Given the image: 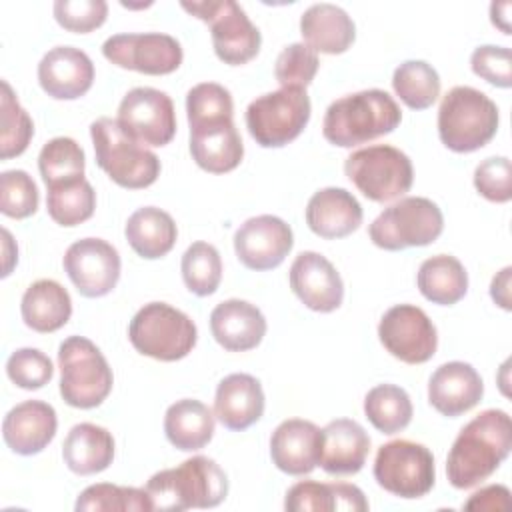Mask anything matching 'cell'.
Listing matches in <instances>:
<instances>
[{"mask_svg": "<svg viewBox=\"0 0 512 512\" xmlns=\"http://www.w3.org/2000/svg\"><path fill=\"white\" fill-rule=\"evenodd\" d=\"M474 188L490 202H508L512 198V166L506 156L482 160L474 170Z\"/></svg>", "mask_w": 512, "mask_h": 512, "instance_id": "cell-47", "label": "cell"}, {"mask_svg": "<svg viewBox=\"0 0 512 512\" xmlns=\"http://www.w3.org/2000/svg\"><path fill=\"white\" fill-rule=\"evenodd\" d=\"M182 280L196 296H210L222 280V260L218 250L208 242H194L186 248L180 262Z\"/></svg>", "mask_w": 512, "mask_h": 512, "instance_id": "cell-40", "label": "cell"}, {"mask_svg": "<svg viewBox=\"0 0 512 512\" xmlns=\"http://www.w3.org/2000/svg\"><path fill=\"white\" fill-rule=\"evenodd\" d=\"M512 450L508 412L490 408L472 418L452 442L446 458L448 482L458 490L474 488L490 478Z\"/></svg>", "mask_w": 512, "mask_h": 512, "instance_id": "cell-1", "label": "cell"}, {"mask_svg": "<svg viewBox=\"0 0 512 512\" xmlns=\"http://www.w3.org/2000/svg\"><path fill=\"white\" fill-rule=\"evenodd\" d=\"M370 452V436L350 418H338L322 428L320 466L332 476H348L362 470Z\"/></svg>", "mask_w": 512, "mask_h": 512, "instance_id": "cell-27", "label": "cell"}, {"mask_svg": "<svg viewBox=\"0 0 512 512\" xmlns=\"http://www.w3.org/2000/svg\"><path fill=\"white\" fill-rule=\"evenodd\" d=\"M62 458L64 464L78 476L98 474L114 460V438L98 424L80 422L66 434Z\"/></svg>", "mask_w": 512, "mask_h": 512, "instance_id": "cell-31", "label": "cell"}, {"mask_svg": "<svg viewBox=\"0 0 512 512\" xmlns=\"http://www.w3.org/2000/svg\"><path fill=\"white\" fill-rule=\"evenodd\" d=\"M292 246V228L272 214L248 218L234 234V252L238 260L256 272L280 266Z\"/></svg>", "mask_w": 512, "mask_h": 512, "instance_id": "cell-17", "label": "cell"}, {"mask_svg": "<svg viewBox=\"0 0 512 512\" xmlns=\"http://www.w3.org/2000/svg\"><path fill=\"white\" fill-rule=\"evenodd\" d=\"M144 488L152 510L214 508L228 496V476L212 458L192 456L176 468L156 472Z\"/></svg>", "mask_w": 512, "mask_h": 512, "instance_id": "cell-3", "label": "cell"}, {"mask_svg": "<svg viewBox=\"0 0 512 512\" xmlns=\"http://www.w3.org/2000/svg\"><path fill=\"white\" fill-rule=\"evenodd\" d=\"M264 414V392L258 378L238 372L220 380L214 396V416L228 430H246Z\"/></svg>", "mask_w": 512, "mask_h": 512, "instance_id": "cell-26", "label": "cell"}, {"mask_svg": "<svg viewBox=\"0 0 512 512\" xmlns=\"http://www.w3.org/2000/svg\"><path fill=\"white\" fill-rule=\"evenodd\" d=\"M188 126L208 120H222L234 116V102L230 92L216 82H200L186 94Z\"/></svg>", "mask_w": 512, "mask_h": 512, "instance_id": "cell-43", "label": "cell"}, {"mask_svg": "<svg viewBox=\"0 0 512 512\" xmlns=\"http://www.w3.org/2000/svg\"><path fill=\"white\" fill-rule=\"evenodd\" d=\"M290 288L314 312H332L342 304L344 284L334 264L318 252H300L290 266Z\"/></svg>", "mask_w": 512, "mask_h": 512, "instance_id": "cell-18", "label": "cell"}, {"mask_svg": "<svg viewBox=\"0 0 512 512\" xmlns=\"http://www.w3.org/2000/svg\"><path fill=\"white\" fill-rule=\"evenodd\" d=\"M300 34L314 52L342 54L352 46L356 26L344 8L320 2L308 6L300 16Z\"/></svg>", "mask_w": 512, "mask_h": 512, "instance_id": "cell-28", "label": "cell"}, {"mask_svg": "<svg viewBox=\"0 0 512 512\" xmlns=\"http://www.w3.org/2000/svg\"><path fill=\"white\" fill-rule=\"evenodd\" d=\"M116 120L142 146H166L176 134L172 98L150 86L128 90L118 106Z\"/></svg>", "mask_w": 512, "mask_h": 512, "instance_id": "cell-13", "label": "cell"}, {"mask_svg": "<svg viewBox=\"0 0 512 512\" xmlns=\"http://www.w3.org/2000/svg\"><path fill=\"white\" fill-rule=\"evenodd\" d=\"M416 284L432 304L452 306L468 292V272L456 256L436 254L420 264Z\"/></svg>", "mask_w": 512, "mask_h": 512, "instance_id": "cell-34", "label": "cell"}, {"mask_svg": "<svg viewBox=\"0 0 512 512\" xmlns=\"http://www.w3.org/2000/svg\"><path fill=\"white\" fill-rule=\"evenodd\" d=\"M318 54L304 42L288 44L276 58L274 76L282 88H304L318 72Z\"/></svg>", "mask_w": 512, "mask_h": 512, "instance_id": "cell-44", "label": "cell"}, {"mask_svg": "<svg viewBox=\"0 0 512 512\" xmlns=\"http://www.w3.org/2000/svg\"><path fill=\"white\" fill-rule=\"evenodd\" d=\"M382 346L406 364L428 362L438 348V332L428 314L414 304L388 308L378 324Z\"/></svg>", "mask_w": 512, "mask_h": 512, "instance_id": "cell-15", "label": "cell"}, {"mask_svg": "<svg viewBox=\"0 0 512 512\" xmlns=\"http://www.w3.org/2000/svg\"><path fill=\"white\" fill-rule=\"evenodd\" d=\"M38 188L24 170H4L0 174V212L8 218H28L38 210Z\"/></svg>", "mask_w": 512, "mask_h": 512, "instance_id": "cell-42", "label": "cell"}, {"mask_svg": "<svg viewBox=\"0 0 512 512\" xmlns=\"http://www.w3.org/2000/svg\"><path fill=\"white\" fill-rule=\"evenodd\" d=\"M108 62L150 76H162L178 70L182 64L180 42L164 32L114 34L102 44Z\"/></svg>", "mask_w": 512, "mask_h": 512, "instance_id": "cell-14", "label": "cell"}, {"mask_svg": "<svg viewBox=\"0 0 512 512\" xmlns=\"http://www.w3.org/2000/svg\"><path fill=\"white\" fill-rule=\"evenodd\" d=\"M8 378L24 390H38L54 376L52 360L38 348H18L6 362Z\"/></svg>", "mask_w": 512, "mask_h": 512, "instance_id": "cell-45", "label": "cell"}, {"mask_svg": "<svg viewBox=\"0 0 512 512\" xmlns=\"http://www.w3.org/2000/svg\"><path fill=\"white\" fill-rule=\"evenodd\" d=\"M128 338L136 352L162 362H176L192 352L198 330L188 314L166 304H144L130 320Z\"/></svg>", "mask_w": 512, "mask_h": 512, "instance_id": "cell-7", "label": "cell"}, {"mask_svg": "<svg viewBox=\"0 0 512 512\" xmlns=\"http://www.w3.org/2000/svg\"><path fill=\"white\" fill-rule=\"evenodd\" d=\"M322 430L302 418L280 422L270 436V458L274 466L290 476L310 474L320 466Z\"/></svg>", "mask_w": 512, "mask_h": 512, "instance_id": "cell-19", "label": "cell"}, {"mask_svg": "<svg viewBox=\"0 0 512 512\" xmlns=\"http://www.w3.org/2000/svg\"><path fill=\"white\" fill-rule=\"evenodd\" d=\"M512 4L510 2H492L490 4V18L496 28H500L504 34H510V22H508V12Z\"/></svg>", "mask_w": 512, "mask_h": 512, "instance_id": "cell-51", "label": "cell"}, {"mask_svg": "<svg viewBox=\"0 0 512 512\" xmlns=\"http://www.w3.org/2000/svg\"><path fill=\"white\" fill-rule=\"evenodd\" d=\"M510 490L502 484H490L474 492L466 502L464 510H510Z\"/></svg>", "mask_w": 512, "mask_h": 512, "instance_id": "cell-49", "label": "cell"}, {"mask_svg": "<svg viewBox=\"0 0 512 512\" xmlns=\"http://www.w3.org/2000/svg\"><path fill=\"white\" fill-rule=\"evenodd\" d=\"M510 274H512V268L506 266L502 268L494 278H492V284H490V296L492 300L504 308V310H510L512 304H510Z\"/></svg>", "mask_w": 512, "mask_h": 512, "instance_id": "cell-50", "label": "cell"}, {"mask_svg": "<svg viewBox=\"0 0 512 512\" xmlns=\"http://www.w3.org/2000/svg\"><path fill=\"white\" fill-rule=\"evenodd\" d=\"M344 172L372 202L396 200L404 196L414 182L410 158L390 144H374L352 152L344 162Z\"/></svg>", "mask_w": 512, "mask_h": 512, "instance_id": "cell-9", "label": "cell"}, {"mask_svg": "<svg viewBox=\"0 0 512 512\" xmlns=\"http://www.w3.org/2000/svg\"><path fill=\"white\" fill-rule=\"evenodd\" d=\"M444 230V216L436 202L406 196L384 208L368 226L370 240L390 252L432 244Z\"/></svg>", "mask_w": 512, "mask_h": 512, "instance_id": "cell-8", "label": "cell"}, {"mask_svg": "<svg viewBox=\"0 0 512 512\" xmlns=\"http://www.w3.org/2000/svg\"><path fill=\"white\" fill-rule=\"evenodd\" d=\"M470 66L476 76L498 88L512 86V54L506 46L484 44L470 56Z\"/></svg>", "mask_w": 512, "mask_h": 512, "instance_id": "cell-48", "label": "cell"}, {"mask_svg": "<svg viewBox=\"0 0 512 512\" xmlns=\"http://www.w3.org/2000/svg\"><path fill=\"white\" fill-rule=\"evenodd\" d=\"M84 150L68 136L48 140L38 154V170L46 188L84 178Z\"/></svg>", "mask_w": 512, "mask_h": 512, "instance_id": "cell-38", "label": "cell"}, {"mask_svg": "<svg viewBox=\"0 0 512 512\" xmlns=\"http://www.w3.org/2000/svg\"><path fill=\"white\" fill-rule=\"evenodd\" d=\"M284 508L288 512H332V510H352L366 512L368 500L364 492L346 482H316L302 480L288 488L284 498Z\"/></svg>", "mask_w": 512, "mask_h": 512, "instance_id": "cell-29", "label": "cell"}, {"mask_svg": "<svg viewBox=\"0 0 512 512\" xmlns=\"http://www.w3.org/2000/svg\"><path fill=\"white\" fill-rule=\"evenodd\" d=\"M164 434L174 448L196 452L214 436V414L200 400H176L164 414Z\"/></svg>", "mask_w": 512, "mask_h": 512, "instance_id": "cell-32", "label": "cell"}, {"mask_svg": "<svg viewBox=\"0 0 512 512\" xmlns=\"http://www.w3.org/2000/svg\"><path fill=\"white\" fill-rule=\"evenodd\" d=\"M310 110L304 88H280L248 104L246 128L262 148H282L306 128Z\"/></svg>", "mask_w": 512, "mask_h": 512, "instance_id": "cell-10", "label": "cell"}, {"mask_svg": "<svg viewBox=\"0 0 512 512\" xmlns=\"http://www.w3.org/2000/svg\"><path fill=\"white\" fill-rule=\"evenodd\" d=\"M402 120L396 100L380 88H368L334 100L324 114L322 134L340 148H352L390 134Z\"/></svg>", "mask_w": 512, "mask_h": 512, "instance_id": "cell-2", "label": "cell"}, {"mask_svg": "<svg viewBox=\"0 0 512 512\" xmlns=\"http://www.w3.org/2000/svg\"><path fill=\"white\" fill-rule=\"evenodd\" d=\"M52 10L64 30L78 34L100 28L108 16V4L104 0H56Z\"/></svg>", "mask_w": 512, "mask_h": 512, "instance_id": "cell-46", "label": "cell"}, {"mask_svg": "<svg viewBox=\"0 0 512 512\" xmlns=\"http://www.w3.org/2000/svg\"><path fill=\"white\" fill-rule=\"evenodd\" d=\"M364 414L382 434L404 430L414 414L408 392L396 384H378L364 398Z\"/></svg>", "mask_w": 512, "mask_h": 512, "instance_id": "cell-35", "label": "cell"}, {"mask_svg": "<svg viewBox=\"0 0 512 512\" xmlns=\"http://www.w3.org/2000/svg\"><path fill=\"white\" fill-rule=\"evenodd\" d=\"M180 6L210 26L214 52L224 64L240 66L258 54L260 30L234 0L182 2Z\"/></svg>", "mask_w": 512, "mask_h": 512, "instance_id": "cell-11", "label": "cell"}, {"mask_svg": "<svg viewBox=\"0 0 512 512\" xmlns=\"http://www.w3.org/2000/svg\"><path fill=\"white\" fill-rule=\"evenodd\" d=\"M362 206L356 196L344 188L328 186L314 192L306 204L308 228L326 240L344 238L362 224Z\"/></svg>", "mask_w": 512, "mask_h": 512, "instance_id": "cell-25", "label": "cell"}, {"mask_svg": "<svg viewBox=\"0 0 512 512\" xmlns=\"http://www.w3.org/2000/svg\"><path fill=\"white\" fill-rule=\"evenodd\" d=\"M374 478L380 488L398 498H422L436 480L432 452L412 440H392L378 448Z\"/></svg>", "mask_w": 512, "mask_h": 512, "instance_id": "cell-12", "label": "cell"}, {"mask_svg": "<svg viewBox=\"0 0 512 512\" xmlns=\"http://www.w3.org/2000/svg\"><path fill=\"white\" fill-rule=\"evenodd\" d=\"M90 138L96 164L118 186L128 190L148 188L160 176L158 156L128 136L116 118L102 116L94 120L90 124Z\"/></svg>", "mask_w": 512, "mask_h": 512, "instance_id": "cell-5", "label": "cell"}, {"mask_svg": "<svg viewBox=\"0 0 512 512\" xmlns=\"http://www.w3.org/2000/svg\"><path fill=\"white\" fill-rule=\"evenodd\" d=\"M392 88L408 108L426 110L440 96V76L424 60H406L394 70Z\"/></svg>", "mask_w": 512, "mask_h": 512, "instance_id": "cell-36", "label": "cell"}, {"mask_svg": "<svg viewBox=\"0 0 512 512\" xmlns=\"http://www.w3.org/2000/svg\"><path fill=\"white\" fill-rule=\"evenodd\" d=\"M498 106L472 86H454L438 108V136L452 152H474L498 130Z\"/></svg>", "mask_w": 512, "mask_h": 512, "instance_id": "cell-4", "label": "cell"}, {"mask_svg": "<svg viewBox=\"0 0 512 512\" xmlns=\"http://www.w3.org/2000/svg\"><path fill=\"white\" fill-rule=\"evenodd\" d=\"M56 428V410L42 400L20 402L2 420L4 442L20 456L42 452L56 436Z\"/></svg>", "mask_w": 512, "mask_h": 512, "instance_id": "cell-23", "label": "cell"}, {"mask_svg": "<svg viewBox=\"0 0 512 512\" xmlns=\"http://www.w3.org/2000/svg\"><path fill=\"white\" fill-rule=\"evenodd\" d=\"M20 314L24 324L34 332H56L72 316V298L60 282L42 278L26 288L20 302Z\"/></svg>", "mask_w": 512, "mask_h": 512, "instance_id": "cell-30", "label": "cell"}, {"mask_svg": "<svg viewBox=\"0 0 512 512\" xmlns=\"http://www.w3.org/2000/svg\"><path fill=\"white\" fill-rule=\"evenodd\" d=\"M38 82L54 100H76L92 88L94 64L80 48L56 46L42 56Z\"/></svg>", "mask_w": 512, "mask_h": 512, "instance_id": "cell-20", "label": "cell"}, {"mask_svg": "<svg viewBox=\"0 0 512 512\" xmlns=\"http://www.w3.org/2000/svg\"><path fill=\"white\" fill-rule=\"evenodd\" d=\"M34 134V124L28 112L20 106L10 84L2 80V134H0V158L8 160L20 156Z\"/></svg>", "mask_w": 512, "mask_h": 512, "instance_id": "cell-41", "label": "cell"}, {"mask_svg": "<svg viewBox=\"0 0 512 512\" xmlns=\"http://www.w3.org/2000/svg\"><path fill=\"white\" fill-rule=\"evenodd\" d=\"M192 160L210 174L234 170L244 158V144L232 118L208 120L190 126Z\"/></svg>", "mask_w": 512, "mask_h": 512, "instance_id": "cell-22", "label": "cell"}, {"mask_svg": "<svg viewBox=\"0 0 512 512\" xmlns=\"http://www.w3.org/2000/svg\"><path fill=\"white\" fill-rule=\"evenodd\" d=\"M124 236L138 256L156 260L174 248L178 228L168 212L156 206H144L130 214L124 226Z\"/></svg>", "mask_w": 512, "mask_h": 512, "instance_id": "cell-33", "label": "cell"}, {"mask_svg": "<svg viewBox=\"0 0 512 512\" xmlns=\"http://www.w3.org/2000/svg\"><path fill=\"white\" fill-rule=\"evenodd\" d=\"M64 272L86 298L110 294L120 278V254L102 238H82L64 252Z\"/></svg>", "mask_w": 512, "mask_h": 512, "instance_id": "cell-16", "label": "cell"}, {"mask_svg": "<svg viewBox=\"0 0 512 512\" xmlns=\"http://www.w3.org/2000/svg\"><path fill=\"white\" fill-rule=\"evenodd\" d=\"M210 330L214 340L228 352H246L256 348L266 334V318L258 306L230 298L210 314Z\"/></svg>", "mask_w": 512, "mask_h": 512, "instance_id": "cell-24", "label": "cell"}, {"mask_svg": "<svg viewBox=\"0 0 512 512\" xmlns=\"http://www.w3.org/2000/svg\"><path fill=\"white\" fill-rule=\"evenodd\" d=\"M46 208L56 224L78 226L94 214L96 192L86 178L56 184L48 188Z\"/></svg>", "mask_w": 512, "mask_h": 512, "instance_id": "cell-37", "label": "cell"}, {"mask_svg": "<svg viewBox=\"0 0 512 512\" xmlns=\"http://www.w3.org/2000/svg\"><path fill=\"white\" fill-rule=\"evenodd\" d=\"M484 394V382L468 362H446L428 380V402L442 416L456 418L472 410Z\"/></svg>", "mask_w": 512, "mask_h": 512, "instance_id": "cell-21", "label": "cell"}, {"mask_svg": "<svg viewBox=\"0 0 512 512\" xmlns=\"http://www.w3.org/2000/svg\"><path fill=\"white\" fill-rule=\"evenodd\" d=\"M60 396L72 408H96L112 392L114 374L100 348L84 336H68L58 348Z\"/></svg>", "mask_w": 512, "mask_h": 512, "instance_id": "cell-6", "label": "cell"}, {"mask_svg": "<svg viewBox=\"0 0 512 512\" xmlns=\"http://www.w3.org/2000/svg\"><path fill=\"white\" fill-rule=\"evenodd\" d=\"M74 508L78 512H150L152 502L146 488L100 482L84 488Z\"/></svg>", "mask_w": 512, "mask_h": 512, "instance_id": "cell-39", "label": "cell"}]
</instances>
